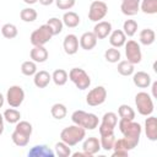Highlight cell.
Here are the masks:
<instances>
[{"label":"cell","mask_w":157,"mask_h":157,"mask_svg":"<svg viewBox=\"0 0 157 157\" xmlns=\"http://www.w3.org/2000/svg\"><path fill=\"white\" fill-rule=\"evenodd\" d=\"M78 38L77 36L70 33V34H66L64 40H63V48H64V52L67 54V55H74L77 53L78 50Z\"/></svg>","instance_id":"cell-11"},{"label":"cell","mask_w":157,"mask_h":157,"mask_svg":"<svg viewBox=\"0 0 157 157\" xmlns=\"http://www.w3.org/2000/svg\"><path fill=\"white\" fill-rule=\"evenodd\" d=\"M55 152L47 145H36L28 151V157H54Z\"/></svg>","instance_id":"cell-20"},{"label":"cell","mask_w":157,"mask_h":157,"mask_svg":"<svg viewBox=\"0 0 157 157\" xmlns=\"http://www.w3.org/2000/svg\"><path fill=\"white\" fill-rule=\"evenodd\" d=\"M140 10L147 15L157 13V0H141L140 1Z\"/></svg>","instance_id":"cell-28"},{"label":"cell","mask_w":157,"mask_h":157,"mask_svg":"<svg viewBox=\"0 0 157 157\" xmlns=\"http://www.w3.org/2000/svg\"><path fill=\"white\" fill-rule=\"evenodd\" d=\"M4 129H5V126H4V117H2V114L0 113V136H1L2 132H4Z\"/></svg>","instance_id":"cell-46"},{"label":"cell","mask_w":157,"mask_h":157,"mask_svg":"<svg viewBox=\"0 0 157 157\" xmlns=\"http://www.w3.org/2000/svg\"><path fill=\"white\" fill-rule=\"evenodd\" d=\"M83 144H82V151L86 152L88 155V157L98 153L101 151V142L97 137L94 136H91V137H87V139H83Z\"/></svg>","instance_id":"cell-13"},{"label":"cell","mask_w":157,"mask_h":157,"mask_svg":"<svg viewBox=\"0 0 157 157\" xmlns=\"http://www.w3.org/2000/svg\"><path fill=\"white\" fill-rule=\"evenodd\" d=\"M4 103H5V97H4V94L0 92V108H2Z\"/></svg>","instance_id":"cell-48"},{"label":"cell","mask_w":157,"mask_h":157,"mask_svg":"<svg viewBox=\"0 0 157 157\" xmlns=\"http://www.w3.org/2000/svg\"><path fill=\"white\" fill-rule=\"evenodd\" d=\"M129 155L128 151H123V150H113L112 156L113 157H126Z\"/></svg>","instance_id":"cell-43"},{"label":"cell","mask_w":157,"mask_h":157,"mask_svg":"<svg viewBox=\"0 0 157 157\" xmlns=\"http://www.w3.org/2000/svg\"><path fill=\"white\" fill-rule=\"evenodd\" d=\"M54 2L59 10H70L75 6L76 0H55Z\"/></svg>","instance_id":"cell-42"},{"label":"cell","mask_w":157,"mask_h":157,"mask_svg":"<svg viewBox=\"0 0 157 157\" xmlns=\"http://www.w3.org/2000/svg\"><path fill=\"white\" fill-rule=\"evenodd\" d=\"M38 1H39V4L43 5V6H49V5H52L55 0H38Z\"/></svg>","instance_id":"cell-45"},{"label":"cell","mask_w":157,"mask_h":157,"mask_svg":"<svg viewBox=\"0 0 157 157\" xmlns=\"http://www.w3.org/2000/svg\"><path fill=\"white\" fill-rule=\"evenodd\" d=\"M69 80V74L64 69H56L52 74V81L56 86H64Z\"/></svg>","instance_id":"cell-24"},{"label":"cell","mask_w":157,"mask_h":157,"mask_svg":"<svg viewBox=\"0 0 157 157\" xmlns=\"http://www.w3.org/2000/svg\"><path fill=\"white\" fill-rule=\"evenodd\" d=\"M52 38H53V33H52L49 26L45 23V25L39 26L37 29H34V31L31 33L29 40H31L32 45H44V44H47Z\"/></svg>","instance_id":"cell-6"},{"label":"cell","mask_w":157,"mask_h":157,"mask_svg":"<svg viewBox=\"0 0 157 157\" xmlns=\"http://www.w3.org/2000/svg\"><path fill=\"white\" fill-rule=\"evenodd\" d=\"M85 137H86V129H83L82 126L76 125V124L64 128L60 132V140L63 142H65L66 145H69L70 147L83 141Z\"/></svg>","instance_id":"cell-2"},{"label":"cell","mask_w":157,"mask_h":157,"mask_svg":"<svg viewBox=\"0 0 157 157\" xmlns=\"http://www.w3.org/2000/svg\"><path fill=\"white\" fill-rule=\"evenodd\" d=\"M74 157H88V155L86 153V152H75V153H71Z\"/></svg>","instance_id":"cell-47"},{"label":"cell","mask_w":157,"mask_h":157,"mask_svg":"<svg viewBox=\"0 0 157 157\" xmlns=\"http://www.w3.org/2000/svg\"><path fill=\"white\" fill-rule=\"evenodd\" d=\"M101 123H103V124H105L110 128H115L117 124H118V115L114 112H107V113L103 114Z\"/></svg>","instance_id":"cell-40"},{"label":"cell","mask_w":157,"mask_h":157,"mask_svg":"<svg viewBox=\"0 0 157 157\" xmlns=\"http://www.w3.org/2000/svg\"><path fill=\"white\" fill-rule=\"evenodd\" d=\"M61 21H63L64 26H66L69 28H75V27H77L80 25L81 18H80V16L75 11H66L63 15Z\"/></svg>","instance_id":"cell-22"},{"label":"cell","mask_w":157,"mask_h":157,"mask_svg":"<svg viewBox=\"0 0 157 157\" xmlns=\"http://www.w3.org/2000/svg\"><path fill=\"white\" fill-rule=\"evenodd\" d=\"M151 85H152V98H157V81H153V82H151Z\"/></svg>","instance_id":"cell-44"},{"label":"cell","mask_w":157,"mask_h":157,"mask_svg":"<svg viewBox=\"0 0 157 157\" xmlns=\"http://www.w3.org/2000/svg\"><path fill=\"white\" fill-rule=\"evenodd\" d=\"M117 69H118V72H119L121 76H131V75L135 72L134 64H131V63L128 61V60H121V61H119Z\"/></svg>","instance_id":"cell-30"},{"label":"cell","mask_w":157,"mask_h":157,"mask_svg":"<svg viewBox=\"0 0 157 157\" xmlns=\"http://www.w3.org/2000/svg\"><path fill=\"white\" fill-rule=\"evenodd\" d=\"M69 80L81 91L87 90L91 86L90 75L81 67H72L69 71Z\"/></svg>","instance_id":"cell-5"},{"label":"cell","mask_w":157,"mask_h":157,"mask_svg":"<svg viewBox=\"0 0 157 157\" xmlns=\"http://www.w3.org/2000/svg\"><path fill=\"white\" fill-rule=\"evenodd\" d=\"M118 126H119V130L123 134L124 139L130 144V146L134 150L140 142V137H141V132H142L141 125L134 120L120 119L118 123Z\"/></svg>","instance_id":"cell-1"},{"label":"cell","mask_w":157,"mask_h":157,"mask_svg":"<svg viewBox=\"0 0 157 157\" xmlns=\"http://www.w3.org/2000/svg\"><path fill=\"white\" fill-rule=\"evenodd\" d=\"M54 150H55L54 151L55 155L59 156V157H69V156H71V148H70V146L66 145L65 142H63L61 140L55 144Z\"/></svg>","instance_id":"cell-38"},{"label":"cell","mask_w":157,"mask_h":157,"mask_svg":"<svg viewBox=\"0 0 157 157\" xmlns=\"http://www.w3.org/2000/svg\"><path fill=\"white\" fill-rule=\"evenodd\" d=\"M97 37L93 32H85L78 39V44L83 50H92L97 45Z\"/></svg>","instance_id":"cell-17"},{"label":"cell","mask_w":157,"mask_h":157,"mask_svg":"<svg viewBox=\"0 0 157 157\" xmlns=\"http://www.w3.org/2000/svg\"><path fill=\"white\" fill-rule=\"evenodd\" d=\"M145 134L150 141H157V118L147 115L145 120Z\"/></svg>","instance_id":"cell-12"},{"label":"cell","mask_w":157,"mask_h":157,"mask_svg":"<svg viewBox=\"0 0 157 157\" xmlns=\"http://www.w3.org/2000/svg\"><path fill=\"white\" fill-rule=\"evenodd\" d=\"M118 115L120 117V119L134 120L135 119V110L129 104H120L118 108Z\"/></svg>","instance_id":"cell-31"},{"label":"cell","mask_w":157,"mask_h":157,"mask_svg":"<svg viewBox=\"0 0 157 157\" xmlns=\"http://www.w3.org/2000/svg\"><path fill=\"white\" fill-rule=\"evenodd\" d=\"M112 31H113V28H112V23L110 22H108V21H98V22H96L92 32L94 33L97 39H104L110 34Z\"/></svg>","instance_id":"cell-14"},{"label":"cell","mask_w":157,"mask_h":157,"mask_svg":"<svg viewBox=\"0 0 157 157\" xmlns=\"http://www.w3.org/2000/svg\"><path fill=\"white\" fill-rule=\"evenodd\" d=\"M23 2L27 4V5H33V4L38 2V0H23Z\"/></svg>","instance_id":"cell-49"},{"label":"cell","mask_w":157,"mask_h":157,"mask_svg":"<svg viewBox=\"0 0 157 157\" xmlns=\"http://www.w3.org/2000/svg\"><path fill=\"white\" fill-rule=\"evenodd\" d=\"M141 0H121L120 10L125 16H135L140 11Z\"/></svg>","instance_id":"cell-15"},{"label":"cell","mask_w":157,"mask_h":157,"mask_svg":"<svg viewBox=\"0 0 157 157\" xmlns=\"http://www.w3.org/2000/svg\"><path fill=\"white\" fill-rule=\"evenodd\" d=\"M47 25L49 26V28H50L53 36L60 34L61 31H63V27H64L63 21H61L60 18H58V17H52V18H49V20L47 21Z\"/></svg>","instance_id":"cell-34"},{"label":"cell","mask_w":157,"mask_h":157,"mask_svg":"<svg viewBox=\"0 0 157 157\" xmlns=\"http://www.w3.org/2000/svg\"><path fill=\"white\" fill-rule=\"evenodd\" d=\"M37 71V63H34L33 60H26L21 64V72L25 76H33Z\"/></svg>","instance_id":"cell-37"},{"label":"cell","mask_w":157,"mask_h":157,"mask_svg":"<svg viewBox=\"0 0 157 157\" xmlns=\"http://www.w3.org/2000/svg\"><path fill=\"white\" fill-rule=\"evenodd\" d=\"M37 11L33 7H25L20 11V17L23 22H34L37 20Z\"/></svg>","instance_id":"cell-33"},{"label":"cell","mask_w":157,"mask_h":157,"mask_svg":"<svg viewBox=\"0 0 157 157\" xmlns=\"http://www.w3.org/2000/svg\"><path fill=\"white\" fill-rule=\"evenodd\" d=\"M113 150H123V151H128L129 152V151L132 150V147L130 146V144L124 137H121V139L115 140L114 146H113Z\"/></svg>","instance_id":"cell-41"},{"label":"cell","mask_w":157,"mask_h":157,"mask_svg":"<svg viewBox=\"0 0 157 157\" xmlns=\"http://www.w3.org/2000/svg\"><path fill=\"white\" fill-rule=\"evenodd\" d=\"M132 82L139 88H147L151 86L152 78H151L150 74H147L145 71H137V72L132 74Z\"/></svg>","instance_id":"cell-16"},{"label":"cell","mask_w":157,"mask_h":157,"mask_svg":"<svg viewBox=\"0 0 157 157\" xmlns=\"http://www.w3.org/2000/svg\"><path fill=\"white\" fill-rule=\"evenodd\" d=\"M124 47H125V55H126V60L128 61H130L134 65L141 63V59H142L141 47L136 40L129 39V40L125 42Z\"/></svg>","instance_id":"cell-9"},{"label":"cell","mask_w":157,"mask_h":157,"mask_svg":"<svg viewBox=\"0 0 157 157\" xmlns=\"http://www.w3.org/2000/svg\"><path fill=\"white\" fill-rule=\"evenodd\" d=\"M102 1H104V0H102Z\"/></svg>","instance_id":"cell-50"},{"label":"cell","mask_w":157,"mask_h":157,"mask_svg":"<svg viewBox=\"0 0 157 157\" xmlns=\"http://www.w3.org/2000/svg\"><path fill=\"white\" fill-rule=\"evenodd\" d=\"M0 31H1V34L6 39L16 38L17 34H18V29H17V27L13 23H5V25H2L1 28H0Z\"/></svg>","instance_id":"cell-29"},{"label":"cell","mask_w":157,"mask_h":157,"mask_svg":"<svg viewBox=\"0 0 157 157\" xmlns=\"http://www.w3.org/2000/svg\"><path fill=\"white\" fill-rule=\"evenodd\" d=\"M139 40L144 45H151L156 40V33L152 28H144L139 33Z\"/></svg>","instance_id":"cell-23"},{"label":"cell","mask_w":157,"mask_h":157,"mask_svg":"<svg viewBox=\"0 0 157 157\" xmlns=\"http://www.w3.org/2000/svg\"><path fill=\"white\" fill-rule=\"evenodd\" d=\"M115 140H117V139H115L114 132H113V134H108V135H102L101 139H99L101 148L104 150V151H112Z\"/></svg>","instance_id":"cell-32"},{"label":"cell","mask_w":157,"mask_h":157,"mask_svg":"<svg viewBox=\"0 0 157 157\" xmlns=\"http://www.w3.org/2000/svg\"><path fill=\"white\" fill-rule=\"evenodd\" d=\"M107 99V90L103 86H97L88 91L86 96V103L91 107H97L101 105L105 102Z\"/></svg>","instance_id":"cell-10"},{"label":"cell","mask_w":157,"mask_h":157,"mask_svg":"<svg viewBox=\"0 0 157 157\" xmlns=\"http://www.w3.org/2000/svg\"><path fill=\"white\" fill-rule=\"evenodd\" d=\"M50 114H52V117H53L54 119L61 120V119H64V118L66 117V114H67V108H66V105L63 104V103H54V104L52 105V108H50Z\"/></svg>","instance_id":"cell-25"},{"label":"cell","mask_w":157,"mask_h":157,"mask_svg":"<svg viewBox=\"0 0 157 157\" xmlns=\"http://www.w3.org/2000/svg\"><path fill=\"white\" fill-rule=\"evenodd\" d=\"M109 37V43L112 47L114 48H121L124 47L125 42H126V36L124 34L123 29H114L110 32Z\"/></svg>","instance_id":"cell-21"},{"label":"cell","mask_w":157,"mask_h":157,"mask_svg":"<svg viewBox=\"0 0 157 157\" xmlns=\"http://www.w3.org/2000/svg\"><path fill=\"white\" fill-rule=\"evenodd\" d=\"M52 81V75L45 70H39L33 75V83L37 88H45Z\"/></svg>","instance_id":"cell-19"},{"label":"cell","mask_w":157,"mask_h":157,"mask_svg":"<svg viewBox=\"0 0 157 157\" xmlns=\"http://www.w3.org/2000/svg\"><path fill=\"white\" fill-rule=\"evenodd\" d=\"M2 117H4V120L7 121L9 124H16L17 121L21 120V113L12 107L5 109L2 113Z\"/></svg>","instance_id":"cell-26"},{"label":"cell","mask_w":157,"mask_h":157,"mask_svg":"<svg viewBox=\"0 0 157 157\" xmlns=\"http://www.w3.org/2000/svg\"><path fill=\"white\" fill-rule=\"evenodd\" d=\"M29 137H31V136L25 135V134L17 131V130H13L12 134H11V140H12V142H13L16 146H18V147H25V146H27L28 142H29Z\"/></svg>","instance_id":"cell-27"},{"label":"cell","mask_w":157,"mask_h":157,"mask_svg":"<svg viewBox=\"0 0 157 157\" xmlns=\"http://www.w3.org/2000/svg\"><path fill=\"white\" fill-rule=\"evenodd\" d=\"M123 32L126 37H132L137 32V22L135 20H125L123 23Z\"/></svg>","instance_id":"cell-35"},{"label":"cell","mask_w":157,"mask_h":157,"mask_svg":"<svg viewBox=\"0 0 157 157\" xmlns=\"http://www.w3.org/2000/svg\"><path fill=\"white\" fill-rule=\"evenodd\" d=\"M29 56H31V60L40 64V63L47 61L49 53L44 45H33V48L29 52Z\"/></svg>","instance_id":"cell-18"},{"label":"cell","mask_w":157,"mask_h":157,"mask_svg":"<svg viewBox=\"0 0 157 157\" xmlns=\"http://www.w3.org/2000/svg\"><path fill=\"white\" fill-rule=\"evenodd\" d=\"M108 13V5L102 0H94L90 5L88 10V20L92 22L102 21Z\"/></svg>","instance_id":"cell-8"},{"label":"cell","mask_w":157,"mask_h":157,"mask_svg":"<svg viewBox=\"0 0 157 157\" xmlns=\"http://www.w3.org/2000/svg\"><path fill=\"white\" fill-rule=\"evenodd\" d=\"M71 120L74 124L80 125L86 130H94L99 124V119L94 113H87L81 109L75 110L71 114Z\"/></svg>","instance_id":"cell-3"},{"label":"cell","mask_w":157,"mask_h":157,"mask_svg":"<svg viewBox=\"0 0 157 157\" xmlns=\"http://www.w3.org/2000/svg\"><path fill=\"white\" fill-rule=\"evenodd\" d=\"M120 58H121V54L119 52L118 48H114V47H110L108 48L105 52H104V59L108 61V63H118L120 61Z\"/></svg>","instance_id":"cell-36"},{"label":"cell","mask_w":157,"mask_h":157,"mask_svg":"<svg viewBox=\"0 0 157 157\" xmlns=\"http://www.w3.org/2000/svg\"><path fill=\"white\" fill-rule=\"evenodd\" d=\"M15 130H17V131H20V132H22V134H25V135L31 136L32 132H33V126H32V124H31L29 121H27V120H20V121L16 123Z\"/></svg>","instance_id":"cell-39"},{"label":"cell","mask_w":157,"mask_h":157,"mask_svg":"<svg viewBox=\"0 0 157 157\" xmlns=\"http://www.w3.org/2000/svg\"><path fill=\"white\" fill-rule=\"evenodd\" d=\"M135 105L137 109V113L147 117L151 115L155 110V104H153V99L151 97V94H148L147 92H137L135 96Z\"/></svg>","instance_id":"cell-4"},{"label":"cell","mask_w":157,"mask_h":157,"mask_svg":"<svg viewBox=\"0 0 157 157\" xmlns=\"http://www.w3.org/2000/svg\"><path fill=\"white\" fill-rule=\"evenodd\" d=\"M6 102L9 103L10 107L12 108H18L23 101H25V91L21 86L18 85H13L10 86L6 91V96H5Z\"/></svg>","instance_id":"cell-7"}]
</instances>
